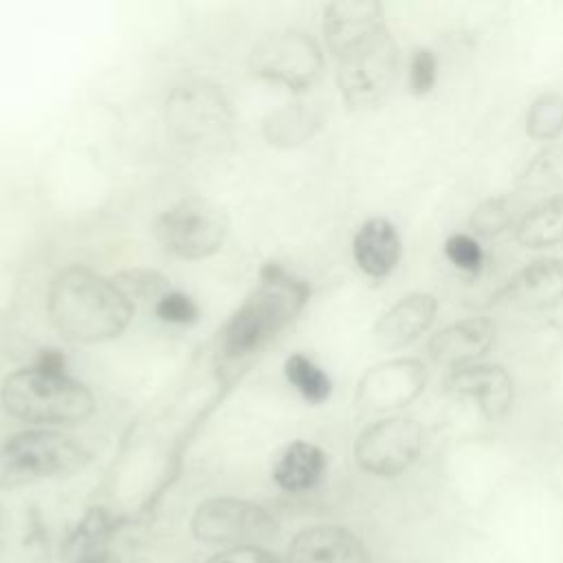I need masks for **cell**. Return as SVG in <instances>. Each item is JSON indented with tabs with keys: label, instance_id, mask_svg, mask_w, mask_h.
I'll return each mask as SVG.
<instances>
[{
	"label": "cell",
	"instance_id": "obj_1",
	"mask_svg": "<svg viewBox=\"0 0 563 563\" xmlns=\"http://www.w3.org/2000/svg\"><path fill=\"white\" fill-rule=\"evenodd\" d=\"M53 325L70 341L97 343L119 336L134 312L132 301L112 279L86 266L59 271L48 288Z\"/></svg>",
	"mask_w": 563,
	"mask_h": 563
},
{
	"label": "cell",
	"instance_id": "obj_2",
	"mask_svg": "<svg viewBox=\"0 0 563 563\" xmlns=\"http://www.w3.org/2000/svg\"><path fill=\"white\" fill-rule=\"evenodd\" d=\"M308 299L306 282L288 275L277 264L262 271L260 286L235 310L222 332L227 356H244L266 343L279 328L295 319Z\"/></svg>",
	"mask_w": 563,
	"mask_h": 563
},
{
	"label": "cell",
	"instance_id": "obj_3",
	"mask_svg": "<svg viewBox=\"0 0 563 563\" xmlns=\"http://www.w3.org/2000/svg\"><path fill=\"white\" fill-rule=\"evenodd\" d=\"M4 409L26 422H77L92 413L95 398L86 385L66 372L26 367L2 383Z\"/></svg>",
	"mask_w": 563,
	"mask_h": 563
},
{
	"label": "cell",
	"instance_id": "obj_4",
	"mask_svg": "<svg viewBox=\"0 0 563 563\" xmlns=\"http://www.w3.org/2000/svg\"><path fill=\"white\" fill-rule=\"evenodd\" d=\"M86 460L88 451L70 435L48 429L20 431L0 438V488L68 475Z\"/></svg>",
	"mask_w": 563,
	"mask_h": 563
},
{
	"label": "cell",
	"instance_id": "obj_5",
	"mask_svg": "<svg viewBox=\"0 0 563 563\" xmlns=\"http://www.w3.org/2000/svg\"><path fill=\"white\" fill-rule=\"evenodd\" d=\"M334 57L339 62L341 95L354 108L376 106L396 81L398 48L387 29L347 46Z\"/></svg>",
	"mask_w": 563,
	"mask_h": 563
},
{
	"label": "cell",
	"instance_id": "obj_6",
	"mask_svg": "<svg viewBox=\"0 0 563 563\" xmlns=\"http://www.w3.org/2000/svg\"><path fill=\"white\" fill-rule=\"evenodd\" d=\"M424 446V431L411 416H387L369 422L354 442L356 464L376 477L409 471Z\"/></svg>",
	"mask_w": 563,
	"mask_h": 563
},
{
	"label": "cell",
	"instance_id": "obj_7",
	"mask_svg": "<svg viewBox=\"0 0 563 563\" xmlns=\"http://www.w3.org/2000/svg\"><path fill=\"white\" fill-rule=\"evenodd\" d=\"M156 235L169 253L185 260H200L222 246L227 218L218 205L194 196L161 213Z\"/></svg>",
	"mask_w": 563,
	"mask_h": 563
},
{
	"label": "cell",
	"instance_id": "obj_8",
	"mask_svg": "<svg viewBox=\"0 0 563 563\" xmlns=\"http://www.w3.org/2000/svg\"><path fill=\"white\" fill-rule=\"evenodd\" d=\"M196 539L213 545H257L277 532L275 517L246 499L216 497L200 504L191 519Z\"/></svg>",
	"mask_w": 563,
	"mask_h": 563
},
{
	"label": "cell",
	"instance_id": "obj_9",
	"mask_svg": "<svg viewBox=\"0 0 563 563\" xmlns=\"http://www.w3.org/2000/svg\"><path fill=\"white\" fill-rule=\"evenodd\" d=\"M319 44L301 31L268 33L253 48V70L292 90L308 88L321 73Z\"/></svg>",
	"mask_w": 563,
	"mask_h": 563
},
{
	"label": "cell",
	"instance_id": "obj_10",
	"mask_svg": "<svg viewBox=\"0 0 563 563\" xmlns=\"http://www.w3.org/2000/svg\"><path fill=\"white\" fill-rule=\"evenodd\" d=\"M427 383V367L416 356H398L369 367L356 389V400L369 411H387L409 405Z\"/></svg>",
	"mask_w": 563,
	"mask_h": 563
},
{
	"label": "cell",
	"instance_id": "obj_11",
	"mask_svg": "<svg viewBox=\"0 0 563 563\" xmlns=\"http://www.w3.org/2000/svg\"><path fill=\"white\" fill-rule=\"evenodd\" d=\"M288 563H374L372 548L352 528L317 523L295 534L288 545Z\"/></svg>",
	"mask_w": 563,
	"mask_h": 563
},
{
	"label": "cell",
	"instance_id": "obj_12",
	"mask_svg": "<svg viewBox=\"0 0 563 563\" xmlns=\"http://www.w3.org/2000/svg\"><path fill=\"white\" fill-rule=\"evenodd\" d=\"M444 385L449 391L468 396L490 420L501 418L512 405V376L499 363H464L449 369Z\"/></svg>",
	"mask_w": 563,
	"mask_h": 563
},
{
	"label": "cell",
	"instance_id": "obj_13",
	"mask_svg": "<svg viewBox=\"0 0 563 563\" xmlns=\"http://www.w3.org/2000/svg\"><path fill=\"white\" fill-rule=\"evenodd\" d=\"M222 97L207 86H185L169 103L172 125L185 141H216L227 125Z\"/></svg>",
	"mask_w": 563,
	"mask_h": 563
},
{
	"label": "cell",
	"instance_id": "obj_14",
	"mask_svg": "<svg viewBox=\"0 0 563 563\" xmlns=\"http://www.w3.org/2000/svg\"><path fill=\"white\" fill-rule=\"evenodd\" d=\"M561 299L563 260L539 257L506 279L493 301L508 308H548Z\"/></svg>",
	"mask_w": 563,
	"mask_h": 563
},
{
	"label": "cell",
	"instance_id": "obj_15",
	"mask_svg": "<svg viewBox=\"0 0 563 563\" xmlns=\"http://www.w3.org/2000/svg\"><path fill=\"white\" fill-rule=\"evenodd\" d=\"M387 29L385 11L378 0H334L323 15L325 42L332 55Z\"/></svg>",
	"mask_w": 563,
	"mask_h": 563
},
{
	"label": "cell",
	"instance_id": "obj_16",
	"mask_svg": "<svg viewBox=\"0 0 563 563\" xmlns=\"http://www.w3.org/2000/svg\"><path fill=\"white\" fill-rule=\"evenodd\" d=\"M495 341V325L486 317H464L431 334L427 352L433 361L455 367L477 361Z\"/></svg>",
	"mask_w": 563,
	"mask_h": 563
},
{
	"label": "cell",
	"instance_id": "obj_17",
	"mask_svg": "<svg viewBox=\"0 0 563 563\" xmlns=\"http://www.w3.org/2000/svg\"><path fill=\"white\" fill-rule=\"evenodd\" d=\"M435 312L438 299L431 292H409L380 314L372 334L385 347L407 345L433 323Z\"/></svg>",
	"mask_w": 563,
	"mask_h": 563
},
{
	"label": "cell",
	"instance_id": "obj_18",
	"mask_svg": "<svg viewBox=\"0 0 563 563\" xmlns=\"http://www.w3.org/2000/svg\"><path fill=\"white\" fill-rule=\"evenodd\" d=\"M358 268L372 277H385L400 260L402 242L398 229L387 218L365 220L352 242Z\"/></svg>",
	"mask_w": 563,
	"mask_h": 563
},
{
	"label": "cell",
	"instance_id": "obj_19",
	"mask_svg": "<svg viewBox=\"0 0 563 563\" xmlns=\"http://www.w3.org/2000/svg\"><path fill=\"white\" fill-rule=\"evenodd\" d=\"M328 460L325 453L310 442H292L284 449L279 455L273 477L277 486H282L288 493H303L314 488L323 473H325Z\"/></svg>",
	"mask_w": 563,
	"mask_h": 563
},
{
	"label": "cell",
	"instance_id": "obj_20",
	"mask_svg": "<svg viewBox=\"0 0 563 563\" xmlns=\"http://www.w3.org/2000/svg\"><path fill=\"white\" fill-rule=\"evenodd\" d=\"M515 238L530 249L563 242V194L545 196L528 207L515 224Z\"/></svg>",
	"mask_w": 563,
	"mask_h": 563
},
{
	"label": "cell",
	"instance_id": "obj_21",
	"mask_svg": "<svg viewBox=\"0 0 563 563\" xmlns=\"http://www.w3.org/2000/svg\"><path fill=\"white\" fill-rule=\"evenodd\" d=\"M66 563H117L110 548V517L103 510H90L64 545Z\"/></svg>",
	"mask_w": 563,
	"mask_h": 563
},
{
	"label": "cell",
	"instance_id": "obj_22",
	"mask_svg": "<svg viewBox=\"0 0 563 563\" xmlns=\"http://www.w3.org/2000/svg\"><path fill=\"white\" fill-rule=\"evenodd\" d=\"M521 216H523L521 200L515 194H501V196L482 200L473 209V213L468 218V227L475 235L493 238V235H499L501 231L515 227Z\"/></svg>",
	"mask_w": 563,
	"mask_h": 563
},
{
	"label": "cell",
	"instance_id": "obj_23",
	"mask_svg": "<svg viewBox=\"0 0 563 563\" xmlns=\"http://www.w3.org/2000/svg\"><path fill=\"white\" fill-rule=\"evenodd\" d=\"M526 132L537 141H552L563 134V92H541L526 112Z\"/></svg>",
	"mask_w": 563,
	"mask_h": 563
},
{
	"label": "cell",
	"instance_id": "obj_24",
	"mask_svg": "<svg viewBox=\"0 0 563 563\" xmlns=\"http://www.w3.org/2000/svg\"><path fill=\"white\" fill-rule=\"evenodd\" d=\"M284 372L286 378L297 387V391L310 402H321L332 391L330 376L303 354L288 356L284 363Z\"/></svg>",
	"mask_w": 563,
	"mask_h": 563
},
{
	"label": "cell",
	"instance_id": "obj_25",
	"mask_svg": "<svg viewBox=\"0 0 563 563\" xmlns=\"http://www.w3.org/2000/svg\"><path fill=\"white\" fill-rule=\"evenodd\" d=\"M523 189H548L563 185V145H548L537 152L519 176Z\"/></svg>",
	"mask_w": 563,
	"mask_h": 563
},
{
	"label": "cell",
	"instance_id": "obj_26",
	"mask_svg": "<svg viewBox=\"0 0 563 563\" xmlns=\"http://www.w3.org/2000/svg\"><path fill=\"white\" fill-rule=\"evenodd\" d=\"M435 563H506L495 545L486 537L453 541L451 545H440Z\"/></svg>",
	"mask_w": 563,
	"mask_h": 563
},
{
	"label": "cell",
	"instance_id": "obj_27",
	"mask_svg": "<svg viewBox=\"0 0 563 563\" xmlns=\"http://www.w3.org/2000/svg\"><path fill=\"white\" fill-rule=\"evenodd\" d=\"M438 79V57L431 48L418 46L409 55L407 81L413 95H424L435 86Z\"/></svg>",
	"mask_w": 563,
	"mask_h": 563
},
{
	"label": "cell",
	"instance_id": "obj_28",
	"mask_svg": "<svg viewBox=\"0 0 563 563\" xmlns=\"http://www.w3.org/2000/svg\"><path fill=\"white\" fill-rule=\"evenodd\" d=\"M446 257L466 273H477L484 264V251L475 235L471 233H453L444 242Z\"/></svg>",
	"mask_w": 563,
	"mask_h": 563
},
{
	"label": "cell",
	"instance_id": "obj_29",
	"mask_svg": "<svg viewBox=\"0 0 563 563\" xmlns=\"http://www.w3.org/2000/svg\"><path fill=\"white\" fill-rule=\"evenodd\" d=\"M119 290L132 301L134 297H163L165 279L158 273L152 271H128L112 279Z\"/></svg>",
	"mask_w": 563,
	"mask_h": 563
},
{
	"label": "cell",
	"instance_id": "obj_30",
	"mask_svg": "<svg viewBox=\"0 0 563 563\" xmlns=\"http://www.w3.org/2000/svg\"><path fill=\"white\" fill-rule=\"evenodd\" d=\"M154 310L167 323H191L198 317L196 303L183 292H165L156 299Z\"/></svg>",
	"mask_w": 563,
	"mask_h": 563
},
{
	"label": "cell",
	"instance_id": "obj_31",
	"mask_svg": "<svg viewBox=\"0 0 563 563\" xmlns=\"http://www.w3.org/2000/svg\"><path fill=\"white\" fill-rule=\"evenodd\" d=\"M209 563H282V561L260 545H238V548H227L220 554L211 556Z\"/></svg>",
	"mask_w": 563,
	"mask_h": 563
},
{
	"label": "cell",
	"instance_id": "obj_32",
	"mask_svg": "<svg viewBox=\"0 0 563 563\" xmlns=\"http://www.w3.org/2000/svg\"><path fill=\"white\" fill-rule=\"evenodd\" d=\"M0 519H2V517H0Z\"/></svg>",
	"mask_w": 563,
	"mask_h": 563
}]
</instances>
